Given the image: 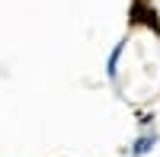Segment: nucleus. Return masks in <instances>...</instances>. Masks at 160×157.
I'll return each mask as SVG.
<instances>
[{"instance_id":"obj_1","label":"nucleus","mask_w":160,"mask_h":157,"mask_svg":"<svg viewBox=\"0 0 160 157\" xmlns=\"http://www.w3.org/2000/svg\"><path fill=\"white\" fill-rule=\"evenodd\" d=\"M151 144H154L151 138H141L138 144H135V154H148V151H151Z\"/></svg>"}]
</instances>
